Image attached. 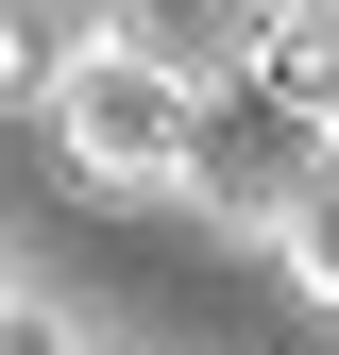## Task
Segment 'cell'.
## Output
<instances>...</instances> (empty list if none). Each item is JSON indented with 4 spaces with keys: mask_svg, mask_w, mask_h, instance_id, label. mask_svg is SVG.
<instances>
[{
    "mask_svg": "<svg viewBox=\"0 0 339 355\" xmlns=\"http://www.w3.org/2000/svg\"><path fill=\"white\" fill-rule=\"evenodd\" d=\"M34 119H51V153H68L102 203H187V187H204V102H187L153 51H119V34H85V68H68Z\"/></svg>",
    "mask_w": 339,
    "mask_h": 355,
    "instance_id": "1",
    "label": "cell"
},
{
    "mask_svg": "<svg viewBox=\"0 0 339 355\" xmlns=\"http://www.w3.org/2000/svg\"><path fill=\"white\" fill-rule=\"evenodd\" d=\"M119 51H153L187 102H221V85H272V51L306 34V0H102Z\"/></svg>",
    "mask_w": 339,
    "mask_h": 355,
    "instance_id": "2",
    "label": "cell"
},
{
    "mask_svg": "<svg viewBox=\"0 0 339 355\" xmlns=\"http://www.w3.org/2000/svg\"><path fill=\"white\" fill-rule=\"evenodd\" d=\"M254 220H272V254H288V288H306V304H339V119H322L306 153H288V187L254 203Z\"/></svg>",
    "mask_w": 339,
    "mask_h": 355,
    "instance_id": "3",
    "label": "cell"
},
{
    "mask_svg": "<svg viewBox=\"0 0 339 355\" xmlns=\"http://www.w3.org/2000/svg\"><path fill=\"white\" fill-rule=\"evenodd\" d=\"M102 34V0H0V102H51Z\"/></svg>",
    "mask_w": 339,
    "mask_h": 355,
    "instance_id": "4",
    "label": "cell"
},
{
    "mask_svg": "<svg viewBox=\"0 0 339 355\" xmlns=\"http://www.w3.org/2000/svg\"><path fill=\"white\" fill-rule=\"evenodd\" d=\"M0 355H51V322H34V304H17V322H0Z\"/></svg>",
    "mask_w": 339,
    "mask_h": 355,
    "instance_id": "5",
    "label": "cell"
},
{
    "mask_svg": "<svg viewBox=\"0 0 339 355\" xmlns=\"http://www.w3.org/2000/svg\"><path fill=\"white\" fill-rule=\"evenodd\" d=\"M306 51H322V68H339V0H306Z\"/></svg>",
    "mask_w": 339,
    "mask_h": 355,
    "instance_id": "6",
    "label": "cell"
},
{
    "mask_svg": "<svg viewBox=\"0 0 339 355\" xmlns=\"http://www.w3.org/2000/svg\"><path fill=\"white\" fill-rule=\"evenodd\" d=\"M0 322H17V271H0Z\"/></svg>",
    "mask_w": 339,
    "mask_h": 355,
    "instance_id": "7",
    "label": "cell"
}]
</instances>
